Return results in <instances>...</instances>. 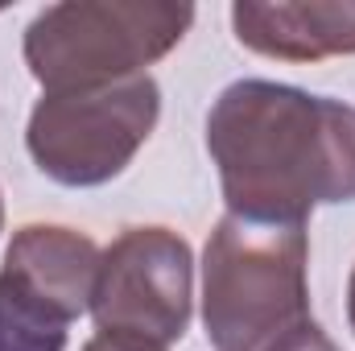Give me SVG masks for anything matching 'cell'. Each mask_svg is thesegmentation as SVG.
<instances>
[{"instance_id":"8fae6325","label":"cell","mask_w":355,"mask_h":351,"mask_svg":"<svg viewBox=\"0 0 355 351\" xmlns=\"http://www.w3.org/2000/svg\"><path fill=\"white\" fill-rule=\"evenodd\" d=\"M0 223H4V203H0Z\"/></svg>"},{"instance_id":"3957f363","label":"cell","mask_w":355,"mask_h":351,"mask_svg":"<svg viewBox=\"0 0 355 351\" xmlns=\"http://www.w3.org/2000/svg\"><path fill=\"white\" fill-rule=\"evenodd\" d=\"M194 25L170 0H71L42 8L25 29L29 75L46 91H87L145 75Z\"/></svg>"},{"instance_id":"52a82bcc","label":"cell","mask_w":355,"mask_h":351,"mask_svg":"<svg viewBox=\"0 0 355 351\" xmlns=\"http://www.w3.org/2000/svg\"><path fill=\"white\" fill-rule=\"evenodd\" d=\"M4 268H12L17 277H25L29 285H37L42 293H50L58 306H67L75 318L91 306V285H95V268H99V248L87 236H79L75 228H58V223H25L8 252Z\"/></svg>"},{"instance_id":"30bf717a","label":"cell","mask_w":355,"mask_h":351,"mask_svg":"<svg viewBox=\"0 0 355 351\" xmlns=\"http://www.w3.org/2000/svg\"><path fill=\"white\" fill-rule=\"evenodd\" d=\"M347 323L355 331V268H352V281H347Z\"/></svg>"},{"instance_id":"7a4b0ae2","label":"cell","mask_w":355,"mask_h":351,"mask_svg":"<svg viewBox=\"0 0 355 351\" xmlns=\"http://www.w3.org/2000/svg\"><path fill=\"white\" fill-rule=\"evenodd\" d=\"M306 223L223 215L202 252V327L211 351H265L310 318Z\"/></svg>"},{"instance_id":"277c9868","label":"cell","mask_w":355,"mask_h":351,"mask_svg":"<svg viewBox=\"0 0 355 351\" xmlns=\"http://www.w3.org/2000/svg\"><path fill=\"white\" fill-rule=\"evenodd\" d=\"M162 116L149 75L87 91H46L25 128L29 157L62 186H103L128 170Z\"/></svg>"},{"instance_id":"8992f818","label":"cell","mask_w":355,"mask_h":351,"mask_svg":"<svg viewBox=\"0 0 355 351\" xmlns=\"http://www.w3.org/2000/svg\"><path fill=\"white\" fill-rule=\"evenodd\" d=\"M240 46L281 62H322L355 54V0H277L232 4Z\"/></svg>"},{"instance_id":"9c48e42d","label":"cell","mask_w":355,"mask_h":351,"mask_svg":"<svg viewBox=\"0 0 355 351\" xmlns=\"http://www.w3.org/2000/svg\"><path fill=\"white\" fill-rule=\"evenodd\" d=\"M265 351H339V343L314 323V318H306V323H297V327H289L281 339H272Z\"/></svg>"},{"instance_id":"ba28073f","label":"cell","mask_w":355,"mask_h":351,"mask_svg":"<svg viewBox=\"0 0 355 351\" xmlns=\"http://www.w3.org/2000/svg\"><path fill=\"white\" fill-rule=\"evenodd\" d=\"M75 314L50 293L0 268V351H62Z\"/></svg>"},{"instance_id":"5b68a950","label":"cell","mask_w":355,"mask_h":351,"mask_svg":"<svg viewBox=\"0 0 355 351\" xmlns=\"http://www.w3.org/2000/svg\"><path fill=\"white\" fill-rule=\"evenodd\" d=\"M194 257L170 228H128L99 252L91 285V318L99 335L170 348L190 327Z\"/></svg>"},{"instance_id":"6da1fadb","label":"cell","mask_w":355,"mask_h":351,"mask_svg":"<svg viewBox=\"0 0 355 351\" xmlns=\"http://www.w3.org/2000/svg\"><path fill=\"white\" fill-rule=\"evenodd\" d=\"M207 149L227 215L306 223L322 203H355V108L343 99L240 79L207 112Z\"/></svg>"}]
</instances>
